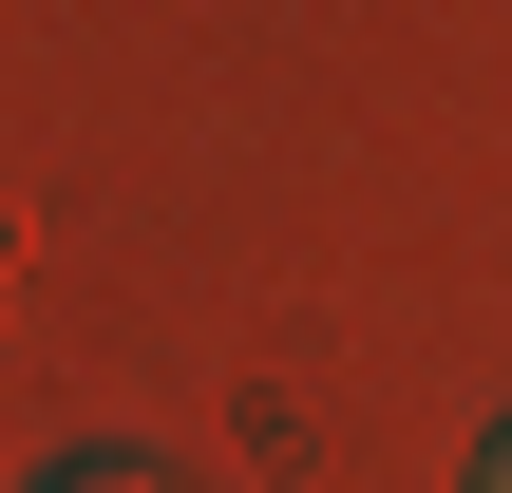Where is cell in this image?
<instances>
[{
    "label": "cell",
    "mask_w": 512,
    "mask_h": 493,
    "mask_svg": "<svg viewBox=\"0 0 512 493\" xmlns=\"http://www.w3.org/2000/svg\"><path fill=\"white\" fill-rule=\"evenodd\" d=\"M38 493H152V475H38Z\"/></svg>",
    "instance_id": "cell-2"
},
{
    "label": "cell",
    "mask_w": 512,
    "mask_h": 493,
    "mask_svg": "<svg viewBox=\"0 0 512 493\" xmlns=\"http://www.w3.org/2000/svg\"><path fill=\"white\" fill-rule=\"evenodd\" d=\"M456 493H512V418H494V437H475V475H456Z\"/></svg>",
    "instance_id": "cell-1"
}]
</instances>
